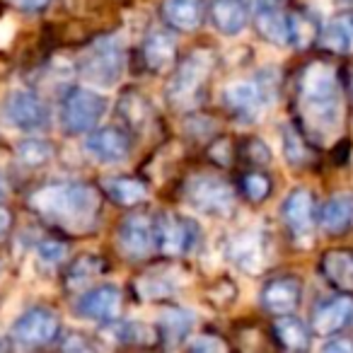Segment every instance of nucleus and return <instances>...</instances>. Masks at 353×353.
Masks as SVG:
<instances>
[{"mask_svg":"<svg viewBox=\"0 0 353 353\" xmlns=\"http://www.w3.org/2000/svg\"><path fill=\"white\" fill-rule=\"evenodd\" d=\"M237 157L250 167H266L271 162V157H274V152L261 138H247L245 143L237 145Z\"/></svg>","mask_w":353,"mask_h":353,"instance_id":"c9c22d12","label":"nucleus"},{"mask_svg":"<svg viewBox=\"0 0 353 353\" xmlns=\"http://www.w3.org/2000/svg\"><path fill=\"white\" fill-rule=\"evenodd\" d=\"M276 83L264 75L256 80H235L223 88V107L237 123H256L274 99Z\"/></svg>","mask_w":353,"mask_h":353,"instance_id":"423d86ee","label":"nucleus"},{"mask_svg":"<svg viewBox=\"0 0 353 353\" xmlns=\"http://www.w3.org/2000/svg\"><path fill=\"white\" fill-rule=\"evenodd\" d=\"M281 148H283L285 162L290 167H295V170H305V167H310L314 162V145L293 123L281 126Z\"/></svg>","mask_w":353,"mask_h":353,"instance_id":"2f4dec72","label":"nucleus"},{"mask_svg":"<svg viewBox=\"0 0 353 353\" xmlns=\"http://www.w3.org/2000/svg\"><path fill=\"white\" fill-rule=\"evenodd\" d=\"M126 54L119 37H99L80 54L78 73L85 83L97 90H109L123 78Z\"/></svg>","mask_w":353,"mask_h":353,"instance_id":"39448f33","label":"nucleus"},{"mask_svg":"<svg viewBox=\"0 0 353 353\" xmlns=\"http://www.w3.org/2000/svg\"><path fill=\"white\" fill-rule=\"evenodd\" d=\"M341 85H343V88H346V90H348V94H351V97H353V65H351V68L346 70V73H343V78H341Z\"/></svg>","mask_w":353,"mask_h":353,"instance_id":"a18cd8bd","label":"nucleus"},{"mask_svg":"<svg viewBox=\"0 0 353 353\" xmlns=\"http://www.w3.org/2000/svg\"><path fill=\"white\" fill-rule=\"evenodd\" d=\"M317 271L329 288H334L336 293L353 295V250L351 247L327 250L319 256Z\"/></svg>","mask_w":353,"mask_h":353,"instance_id":"4be33fe9","label":"nucleus"},{"mask_svg":"<svg viewBox=\"0 0 353 353\" xmlns=\"http://www.w3.org/2000/svg\"><path fill=\"white\" fill-rule=\"evenodd\" d=\"M240 192L247 201L264 203L271 196V192H274V182H271V176L266 172H261V167H252V170H247L242 174Z\"/></svg>","mask_w":353,"mask_h":353,"instance_id":"72a5a7b5","label":"nucleus"},{"mask_svg":"<svg viewBox=\"0 0 353 353\" xmlns=\"http://www.w3.org/2000/svg\"><path fill=\"white\" fill-rule=\"evenodd\" d=\"M123 310V293L117 283H99L94 288L85 290L75 300V312L78 317L90 319V322L109 324L121 317Z\"/></svg>","mask_w":353,"mask_h":353,"instance_id":"2eb2a0df","label":"nucleus"},{"mask_svg":"<svg viewBox=\"0 0 353 353\" xmlns=\"http://www.w3.org/2000/svg\"><path fill=\"white\" fill-rule=\"evenodd\" d=\"M329 339H332V341L324 343V351H336V353L353 351V339L343 336V334H336V336H329Z\"/></svg>","mask_w":353,"mask_h":353,"instance_id":"a19ab883","label":"nucleus"},{"mask_svg":"<svg viewBox=\"0 0 353 353\" xmlns=\"http://www.w3.org/2000/svg\"><path fill=\"white\" fill-rule=\"evenodd\" d=\"M102 196H107L112 203L121 208H136L141 203L148 201V184L138 176H126V174H117V176H104L102 182Z\"/></svg>","mask_w":353,"mask_h":353,"instance_id":"b1692460","label":"nucleus"},{"mask_svg":"<svg viewBox=\"0 0 353 353\" xmlns=\"http://www.w3.org/2000/svg\"><path fill=\"white\" fill-rule=\"evenodd\" d=\"M68 256V247L61 240H41L37 247V259L44 266H59Z\"/></svg>","mask_w":353,"mask_h":353,"instance_id":"58836bf2","label":"nucleus"},{"mask_svg":"<svg viewBox=\"0 0 353 353\" xmlns=\"http://www.w3.org/2000/svg\"><path fill=\"white\" fill-rule=\"evenodd\" d=\"M10 6H15L22 12H39L46 6H51V0H8Z\"/></svg>","mask_w":353,"mask_h":353,"instance_id":"ea45409f","label":"nucleus"},{"mask_svg":"<svg viewBox=\"0 0 353 353\" xmlns=\"http://www.w3.org/2000/svg\"><path fill=\"white\" fill-rule=\"evenodd\" d=\"M285 20H288V46H293V49H298V51H305L317 44L322 22L317 20V15H314L312 10H307V8L290 10V12H285Z\"/></svg>","mask_w":353,"mask_h":353,"instance_id":"c756f323","label":"nucleus"},{"mask_svg":"<svg viewBox=\"0 0 353 353\" xmlns=\"http://www.w3.org/2000/svg\"><path fill=\"white\" fill-rule=\"evenodd\" d=\"M194 317L192 310L187 307H167L160 312L157 319V334H160V343L165 346H182L194 332Z\"/></svg>","mask_w":353,"mask_h":353,"instance_id":"a878e982","label":"nucleus"},{"mask_svg":"<svg viewBox=\"0 0 353 353\" xmlns=\"http://www.w3.org/2000/svg\"><path fill=\"white\" fill-rule=\"evenodd\" d=\"M293 107L295 126L314 148H327L341 141L346 123L341 73L329 61H307L293 75Z\"/></svg>","mask_w":353,"mask_h":353,"instance_id":"f257e3e1","label":"nucleus"},{"mask_svg":"<svg viewBox=\"0 0 353 353\" xmlns=\"http://www.w3.org/2000/svg\"><path fill=\"white\" fill-rule=\"evenodd\" d=\"M155 252L167 259H179L196 250L201 242V225L182 213H157L152 218Z\"/></svg>","mask_w":353,"mask_h":353,"instance_id":"0eeeda50","label":"nucleus"},{"mask_svg":"<svg viewBox=\"0 0 353 353\" xmlns=\"http://www.w3.org/2000/svg\"><path fill=\"white\" fill-rule=\"evenodd\" d=\"M160 17L170 30L192 34L201 27L206 17V3L203 0H162Z\"/></svg>","mask_w":353,"mask_h":353,"instance_id":"5701e85b","label":"nucleus"},{"mask_svg":"<svg viewBox=\"0 0 353 353\" xmlns=\"http://www.w3.org/2000/svg\"><path fill=\"white\" fill-rule=\"evenodd\" d=\"M271 336H274L276 346L285 348V351H307L312 346V329L300 317H295V312L276 317L271 324Z\"/></svg>","mask_w":353,"mask_h":353,"instance_id":"bb28decb","label":"nucleus"},{"mask_svg":"<svg viewBox=\"0 0 353 353\" xmlns=\"http://www.w3.org/2000/svg\"><path fill=\"white\" fill-rule=\"evenodd\" d=\"M102 192L88 182H54L30 196V208L68 235H88L102 213Z\"/></svg>","mask_w":353,"mask_h":353,"instance_id":"f03ea898","label":"nucleus"},{"mask_svg":"<svg viewBox=\"0 0 353 353\" xmlns=\"http://www.w3.org/2000/svg\"><path fill=\"white\" fill-rule=\"evenodd\" d=\"M317 230L341 237L353 230V192H336L317 208Z\"/></svg>","mask_w":353,"mask_h":353,"instance_id":"412c9836","label":"nucleus"},{"mask_svg":"<svg viewBox=\"0 0 353 353\" xmlns=\"http://www.w3.org/2000/svg\"><path fill=\"white\" fill-rule=\"evenodd\" d=\"M182 196L196 213L208 218H230L235 213L237 196L228 179L216 172H194L184 179Z\"/></svg>","mask_w":353,"mask_h":353,"instance_id":"20e7f679","label":"nucleus"},{"mask_svg":"<svg viewBox=\"0 0 353 353\" xmlns=\"http://www.w3.org/2000/svg\"><path fill=\"white\" fill-rule=\"evenodd\" d=\"M285 0H252V8H283Z\"/></svg>","mask_w":353,"mask_h":353,"instance_id":"c03bdc74","label":"nucleus"},{"mask_svg":"<svg viewBox=\"0 0 353 353\" xmlns=\"http://www.w3.org/2000/svg\"><path fill=\"white\" fill-rule=\"evenodd\" d=\"M107 271V261L97 254H83L68 266V274H65V283L68 288L80 290L88 283H92L97 276H102Z\"/></svg>","mask_w":353,"mask_h":353,"instance_id":"473e14b6","label":"nucleus"},{"mask_svg":"<svg viewBox=\"0 0 353 353\" xmlns=\"http://www.w3.org/2000/svg\"><path fill=\"white\" fill-rule=\"evenodd\" d=\"M216 61V54L211 49H206V46L182 56V59L176 61L174 68H172V78L167 83V102L174 109H182V112L196 109L208 88Z\"/></svg>","mask_w":353,"mask_h":353,"instance_id":"7ed1b4c3","label":"nucleus"},{"mask_svg":"<svg viewBox=\"0 0 353 353\" xmlns=\"http://www.w3.org/2000/svg\"><path fill=\"white\" fill-rule=\"evenodd\" d=\"M281 223L295 247H312L317 232V203L310 189L295 187L285 194L281 203Z\"/></svg>","mask_w":353,"mask_h":353,"instance_id":"1a4fd4ad","label":"nucleus"},{"mask_svg":"<svg viewBox=\"0 0 353 353\" xmlns=\"http://www.w3.org/2000/svg\"><path fill=\"white\" fill-rule=\"evenodd\" d=\"M117 245L126 259L145 261L155 252V232H152V218L143 213H131L123 218L117 228Z\"/></svg>","mask_w":353,"mask_h":353,"instance_id":"dca6fc26","label":"nucleus"},{"mask_svg":"<svg viewBox=\"0 0 353 353\" xmlns=\"http://www.w3.org/2000/svg\"><path fill=\"white\" fill-rule=\"evenodd\" d=\"M206 155L216 167H230L232 162L237 160V145L230 141V138L218 136V138H213V141L208 143Z\"/></svg>","mask_w":353,"mask_h":353,"instance_id":"e433bc0d","label":"nucleus"},{"mask_svg":"<svg viewBox=\"0 0 353 353\" xmlns=\"http://www.w3.org/2000/svg\"><path fill=\"white\" fill-rule=\"evenodd\" d=\"M54 157V145L44 138H27L17 145V160L27 167H41Z\"/></svg>","mask_w":353,"mask_h":353,"instance_id":"f704fd0d","label":"nucleus"},{"mask_svg":"<svg viewBox=\"0 0 353 353\" xmlns=\"http://www.w3.org/2000/svg\"><path fill=\"white\" fill-rule=\"evenodd\" d=\"M12 39V27L10 22L0 20V46H8V41Z\"/></svg>","mask_w":353,"mask_h":353,"instance_id":"37998d69","label":"nucleus"},{"mask_svg":"<svg viewBox=\"0 0 353 353\" xmlns=\"http://www.w3.org/2000/svg\"><path fill=\"white\" fill-rule=\"evenodd\" d=\"M88 346V341H83V339H73V341H65L63 348H85Z\"/></svg>","mask_w":353,"mask_h":353,"instance_id":"49530a36","label":"nucleus"},{"mask_svg":"<svg viewBox=\"0 0 353 353\" xmlns=\"http://www.w3.org/2000/svg\"><path fill=\"white\" fill-rule=\"evenodd\" d=\"M348 327H353V295L336 293L314 305L312 317H310L312 336L329 339L343 334Z\"/></svg>","mask_w":353,"mask_h":353,"instance_id":"4468645a","label":"nucleus"},{"mask_svg":"<svg viewBox=\"0 0 353 353\" xmlns=\"http://www.w3.org/2000/svg\"><path fill=\"white\" fill-rule=\"evenodd\" d=\"M206 17L221 37H237L252 20V0H208Z\"/></svg>","mask_w":353,"mask_h":353,"instance_id":"aec40b11","label":"nucleus"},{"mask_svg":"<svg viewBox=\"0 0 353 353\" xmlns=\"http://www.w3.org/2000/svg\"><path fill=\"white\" fill-rule=\"evenodd\" d=\"M107 327V336L114 339L117 343H123V346H143L150 348L160 343V334H157V327L148 322H138V319H114V322L104 324Z\"/></svg>","mask_w":353,"mask_h":353,"instance_id":"c85d7f7f","label":"nucleus"},{"mask_svg":"<svg viewBox=\"0 0 353 353\" xmlns=\"http://www.w3.org/2000/svg\"><path fill=\"white\" fill-rule=\"evenodd\" d=\"M0 117L17 131L34 133L49 123V109L37 92L27 88H12L0 102Z\"/></svg>","mask_w":353,"mask_h":353,"instance_id":"9d476101","label":"nucleus"},{"mask_svg":"<svg viewBox=\"0 0 353 353\" xmlns=\"http://www.w3.org/2000/svg\"><path fill=\"white\" fill-rule=\"evenodd\" d=\"M317 44L329 54H351L353 51V10H343L319 30Z\"/></svg>","mask_w":353,"mask_h":353,"instance_id":"393cba45","label":"nucleus"},{"mask_svg":"<svg viewBox=\"0 0 353 353\" xmlns=\"http://www.w3.org/2000/svg\"><path fill=\"white\" fill-rule=\"evenodd\" d=\"M104 114H107V97L97 92V88L73 85L63 94L61 123L70 136H80V133H90L92 128H97Z\"/></svg>","mask_w":353,"mask_h":353,"instance_id":"6e6552de","label":"nucleus"},{"mask_svg":"<svg viewBox=\"0 0 353 353\" xmlns=\"http://www.w3.org/2000/svg\"><path fill=\"white\" fill-rule=\"evenodd\" d=\"M138 59L141 65L152 75H165L172 73V68L179 61V49H176V41L170 32L155 30L141 41V49H138Z\"/></svg>","mask_w":353,"mask_h":353,"instance_id":"a211bd4d","label":"nucleus"},{"mask_svg":"<svg viewBox=\"0 0 353 353\" xmlns=\"http://www.w3.org/2000/svg\"><path fill=\"white\" fill-rule=\"evenodd\" d=\"M187 348L194 353H221V351H230V343H228L225 339L218 336V334L201 332V334H194V336L189 339Z\"/></svg>","mask_w":353,"mask_h":353,"instance_id":"4c0bfd02","label":"nucleus"},{"mask_svg":"<svg viewBox=\"0 0 353 353\" xmlns=\"http://www.w3.org/2000/svg\"><path fill=\"white\" fill-rule=\"evenodd\" d=\"M254 30L271 46H288V20L283 8H254Z\"/></svg>","mask_w":353,"mask_h":353,"instance_id":"7c9ffc66","label":"nucleus"},{"mask_svg":"<svg viewBox=\"0 0 353 353\" xmlns=\"http://www.w3.org/2000/svg\"><path fill=\"white\" fill-rule=\"evenodd\" d=\"M133 150V136L126 128L119 126H102L92 128L85 138V152L94 157L102 165H117L128 160Z\"/></svg>","mask_w":353,"mask_h":353,"instance_id":"f3484780","label":"nucleus"},{"mask_svg":"<svg viewBox=\"0 0 353 353\" xmlns=\"http://www.w3.org/2000/svg\"><path fill=\"white\" fill-rule=\"evenodd\" d=\"M225 254L245 276H259L269 264V237L259 228H245L228 240Z\"/></svg>","mask_w":353,"mask_h":353,"instance_id":"9b49d317","label":"nucleus"},{"mask_svg":"<svg viewBox=\"0 0 353 353\" xmlns=\"http://www.w3.org/2000/svg\"><path fill=\"white\" fill-rule=\"evenodd\" d=\"M119 117L123 119V128L136 136H148L152 128L157 126V112L155 104L150 102L148 94H143L141 90L131 88L119 97Z\"/></svg>","mask_w":353,"mask_h":353,"instance_id":"6ab92c4d","label":"nucleus"},{"mask_svg":"<svg viewBox=\"0 0 353 353\" xmlns=\"http://www.w3.org/2000/svg\"><path fill=\"white\" fill-rule=\"evenodd\" d=\"M61 334V319L59 314L51 307H44V305H37V307H30L15 319L12 324V341L20 343V346L27 348H37V346H49L59 339Z\"/></svg>","mask_w":353,"mask_h":353,"instance_id":"f8f14e48","label":"nucleus"},{"mask_svg":"<svg viewBox=\"0 0 353 353\" xmlns=\"http://www.w3.org/2000/svg\"><path fill=\"white\" fill-rule=\"evenodd\" d=\"M305 285L303 279L295 274H281L271 276L264 281L259 290V305L264 312L281 317V314H293L298 312L300 303H303Z\"/></svg>","mask_w":353,"mask_h":353,"instance_id":"ddd939ff","label":"nucleus"},{"mask_svg":"<svg viewBox=\"0 0 353 353\" xmlns=\"http://www.w3.org/2000/svg\"><path fill=\"white\" fill-rule=\"evenodd\" d=\"M10 225H12V213L8 211L6 206H0V237H6V235H8Z\"/></svg>","mask_w":353,"mask_h":353,"instance_id":"79ce46f5","label":"nucleus"},{"mask_svg":"<svg viewBox=\"0 0 353 353\" xmlns=\"http://www.w3.org/2000/svg\"><path fill=\"white\" fill-rule=\"evenodd\" d=\"M133 288L141 300H167L176 293L179 281L174 279L170 266H152L133 281Z\"/></svg>","mask_w":353,"mask_h":353,"instance_id":"cd10ccee","label":"nucleus"}]
</instances>
